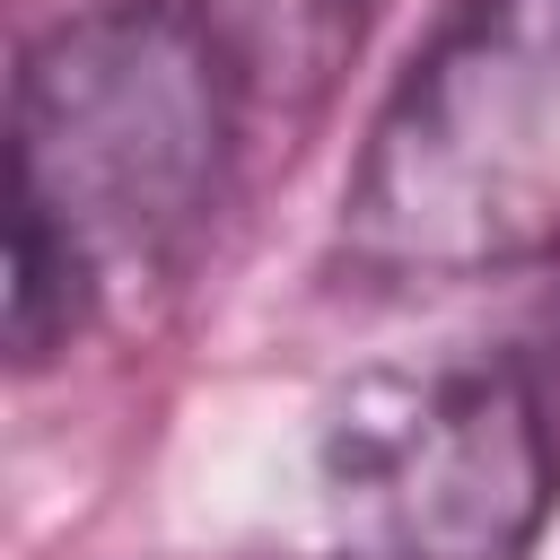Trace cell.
<instances>
[{
  "mask_svg": "<svg viewBox=\"0 0 560 560\" xmlns=\"http://www.w3.org/2000/svg\"><path fill=\"white\" fill-rule=\"evenodd\" d=\"M236 88L184 0H114L52 26L18 70L9 219L44 228L88 280L166 262L219 201Z\"/></svg>",
  "mask_w": 560,
  "mask_h": 560,
  "instance_id": "6da1fadb",
  "label": "cell"
},
{
  "mask_svg": "<svg viewBox=\"0 0 560 560\" xmlns=\"http://www.w3.org/2000/svg\"><path fill=\"white\" fill-rule=\"evenodd\" d=\"M341 254L376 280L560 254V0H464L359 149Z\"/></svg>",
  "mask_w": 560,
  "mask_h": 560,
  "instance_id": "7a4b0ae2",
  "label": "cell"
},
{
  "mask_svg": "<svg viewBox=\"0 0 560 560\" xmlns=\"http://www.w3.org/2000/svg\"><path fill=\"white\" fill-rule=\"evenodd\" d=\"M324 560H525L560 455L542 394L516 359L464 350L368 368L315 446Z\"/></svg>",
  "mask_w": 560,
  "mask_h": 560,
  "instance_id": "3957f363",
  "label": "cell"
}]
</instances>
